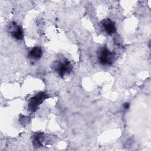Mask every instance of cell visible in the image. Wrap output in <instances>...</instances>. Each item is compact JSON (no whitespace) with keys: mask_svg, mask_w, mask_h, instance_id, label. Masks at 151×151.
<instances>
[{"mask_svg":"<svg viewBox=\"0 0 151 151\" xmlns=\"http://www.w3.org/2000/svg\"><path fill=\"white\" fill-rule=\"evenodd\" d=\"M42 55V50L41 47L36 46L30 50L28 52V57L32 60H38Z\"/></svg>","mask_w":151,"mask_h":151,"instance_id":"obj_6","label":"cell"},{"mask_svg":"<svg viewBox=\"0 0 151 151\" xmlns=\"http://www.w3.org/2000/svg\"><path fill=\"white\" fill-rule=\"evenodd\" d=\"M8 29L11 36L17 40H21L24 38V32L22 28L15 22H12L9 24Z\"/></svg>","mask_w":151,"mask_h":151,"instance_id":"obj_4","label":"cell"},{"mask_svg":"<svg viewBox=\"0 0 151 151\" xmlns=\"http://www.w3.org/2000/svg\"><path fill=\"white\" fill-rule=\"evenodd\" d=\"M43 134L39 133L35 134L34 137H33V140H32V143L35 147H39L42 146V139L43 137Z\"/></svg>","mask_w":151,"mask_h":151,"instance_id":"obj_7","label":"cell"},{"mask_svg":"<svg viewBox=\"0 0 151 151\" xmlns=\"http://www.w3.org/2000/svg\"><path fill=\"white\" fill-rule=\"evenodd\" d=\"M115 53L111 51L106 47H103L97 52L99 61L103 65H111L113 64L115 60Z\"/></svg>","mask_w":151,"mask_h":151,"instance_id":"obj_2","label":"cell"},{"mask_svg":"<svg viewBox=\"0 0 151 151\" xmlns=\"http://www.w3.org/2000/svg\"><path fill=\"white\" fill-rule=\"evenodd\" d=\"M48 97V94L45 92H40L30 99L28 109L29 111L34 112L37 110L38 107Z\"/></svg>","mask_w":151,"mask_h":151,"instance_id":"obj_3","label":"cell"},{"mask_svg":"<svg viewBox=\"0 0 151 151\" xmlns=\"http://www.w3.org/2000/svg\"><path fill=\"white\" fill-rule=\"evenodd\" d=\"M129 106H130V104H129V103H127V102L124 103L123 105V107L124 109H125V110H127L129 108Z\"/></svg>","mask_w":151,"mask_h":151,"instance_id":"obj_8","label":"cell"},{"mask_svg":"<svg viewBox=\"0 0 151 151\" xmlns=\"http://www.w3.org/2000/svg\"><path fill=\"white\" fill-rule=\"evenodd\" d=\"M52 68L58 76L63 77L70 73L73 66L70 61L64 58L54 61L52 64Z\"/></svg>","mask_w":151,"mask_h":151,"instance_id":"obj_1","label":"cell"},{"mask_svg":"<svg viewBox=\"0 0 151 151\" xmlns=\"http://www.w3.org/2000/svg\"><path fill=\"white\" fill-rule=\"evenodd\" d=\"M101 25L109 35H113L116 31V28L114 22L110 18H105L101 21Z\"/></svg>","mask_w":151,"mask_h":151,"instance_id":"obj_5","label":"cell"}]
</instances>
